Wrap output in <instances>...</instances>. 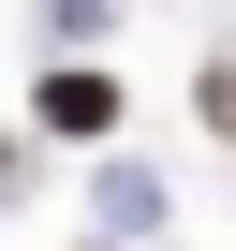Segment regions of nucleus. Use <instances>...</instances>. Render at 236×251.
Instances as JSON below:
<instances>
[{"instance_id":"nucleus-1","label":"nucleus","mask_w":236,"mask_h":251,"mask_svg":"<svg viewBox=\"0 0 236 251\" xmlns=\"http://www.w3.org/2000/svg\"><path fill=\"white\" fill-rule=\"evenodd\" d=\"M30 118H45V133H118V74H103V59H59V74L30 89Z\"/></svg>"},{"instance_id":"nucleus-2","label":"nucleus","mask_w":236,"mask_h":251,"mask_svg":"<svg viewBox=\"0 0 236 251\" xmlns=\"http://www.w3.org/2000/svg\"><path fill=\"white\" fill-rule=\"evenodd\" d=\"M192 103H207V133L236 148V59H207V89H192Z\"/></svg>"}]
</instances>
